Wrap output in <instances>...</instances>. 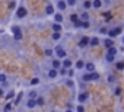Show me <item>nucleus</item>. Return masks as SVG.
Instances as JSON below:
<instances>
[{
  "label": "nucleus",
  "instance_id": "ddd939ff",
  "mask_svg": "<svg viewBox=\"0 0 124 112\" xmlns=\"http://www.w3.org/2000/svg\"><path fill=\"white\" fill-rule=\"evenodd\" d=\"M114 38H105L104 39V45H105V48H109V47H114V41H112Z\"/></svg>",
  "mask_w": 124,
  "mask_h": 112
},
{
  "label": "nucleus",
  "instance_id": "20e7f679",
  "mask_svg": "<svg viewBox=\"0 0 124 112\" xmlns=\"http://www.w3.org/2000/svg\"><path fill=\"white\" fill-rule=\"evenodd\" d=\"M79 48H86L88 45H91V38L89 36H82L80 39H79Z\"/></svg>",
  "mask_w": 124,
  "mask_h": 112
},
{
  "label": "nucleus",
  "instance_id": "f3484780",
  "mask_svg": "<svg viewBox=\"0 0 124 112\" xmlns=\"http://www.w3.org/2000/svg\"><path fill=\"white\" fill-rule=\"evenodd\" d=\"M82 80H83V82H93V80H92V73L86 71V73L82 76Z\"/></svg>",
  "mask_w": 124,
  "mask_h": 112
},
{
  "label": "nucleus",
  "instance_id": "79ce46f5",
  "mask_svg": "<svg viewBox=\"0 0 124 112\" xmlns=\"http://www.w3.org/2000/svg\"><path fill=\"white\" fill-rule=\"evenodd\" d=\"M45 55H47V57H51V55H53V49L51 48H47L45 49Z\"/></svg>",
  "mask_w": 124,
  "mask_h": 112
},
{
  "label": "nucleus",
  "instance_id": "b1692460",
  "mask_svg": "<svg viewBox=\"0 0 124 112\" xmlns=\"http://www.w3.org/2000/svg\"><path fill=\"white\" fill-rule=\"evenodd\" d=\"M51 39H53V41H60V39H61V32H53Z\"/></svg>",
  "mask_w": 124,
  "mask_h": 112
},
{
  "label": "nucleus",
  "instance_id": "a878e982",
  "mask_svg": "<svg viewBox=\"0 0 124 112\" xmlns=\"http://www.w3.org/2000/svg\"><path fill=\"white\" fill-rule=\"evenodd\" d=\"M92 3H93V9H101L102 5H104V3H102V0H93Z\"/></svg>",
  "mask_w": 124,
  "mask_h": 112
},
{
  "label": "nucleus",
  "instance_id": "423d86ee",
  "mask_svg": "<svg viewBox=\"0 0 124 112\" xmlns=\"http://www.w3.org/2000/svg\"><path fill=\"white\" fill-rule=\"evenodd\" d=\"M58 74H60V71H58L57 69H54V67H51V69L47 71L48 79H57V77H58Z\"/></svg>",
  "mask_w": 124,
  "mask_h": 112
},
{
  "label": "nucleus",
  "instance_id": "2f4dec72",
  "mask_svg": "<svg viewBox=\"0 0 124 112\" xmlns=\"http://www.w3.org/2000/svg\"><path fill=\"white\" fill-rule=\"evenodd\" d=\"M108 31H109V29H108L107 26H101V28H99V34H101V35H108Z\"/></svg>",
  "mask_w": 124,
  "mask_h": 112
},
{
  "label": "nucleus",
  "instance_id": "c756f323",
  "mask_svg": "<svg viewBox=\"0 0 124 112\" xmlns=\"http://www.w3.org/2000/svg\"><path fill=\"white\" fill-rule=\"evenodd\" d=\"M37 103H38V106H44V103H45L44 96H38V98H37Z\"/></svg>",
  "mask_w": 124,
  "mask_h": 112
},
{
  "label": "nucleus",
  "instance_id": "39448f33",
  "mask_svg": "<svg viewBox=\"0 0 124 112\" xmlns=\"http://www.w3.org/2000/svg\"><path fill=\"white\" fill-rule=\"evenodd\" d=\"M67 6H69V5H67L66 0H57V3H55V7H57L60 12H64Z\"/></svg>",
  "mask_w": 124,
  "mask_h": 112
},
{
  "label": "nucleus",
  "instance_id": "bb28decb",
  "mask_svg": "<svg viewBox=\"0 0 124 112\" xmlns=\"http://www.w3.org/2000/svg\"><path fill=\"white\" fill-rule=\"evenodd\" d=\"M13 98H15V90H9L8 95H5V99H6V100H10V99H13Z\"/></svg>",
  "mask_w": 124,
  "mask_h": 112
},
{
  "label": "nucleus",
  "instance_id": "9d476101",
  "mask_svg": "<svg viewBox=\"0 0 124 112\" xmlns=\"http://www.w3.org/2000/svg\"><path fill=\"white\" fill-rule=\"evenodd\" d=\"M51 29H53V32H63V26H61L60 22H54L51 25Z\"/></svg>",
  "mask_w": 124,
  "mask_h": 112
},
{
  "label": "nucleus",
  "instance_id": "7ed1b4c3",
  "mask_svg": "<svg viewBox=\"0 0 124 112\" xmlns=\"http://www.w3.org/2000/svg\"><path fill=\"white\" fill-rule=\"evenodd\" d=\"M121 32H123V28L121 26H115V28H111L108 31V36L109 38H117L118 35H121Z\"/></svg>",
  "mask_w": 124,
  "mask_h": 112
},
{
  "label": "nucleus",
  "instance_id": "4468645a",
  "mask_svg": "<svg viewBox=\"0 0 124 112\" xmlns=\"http://www.w3.org/2000/svg\"><path fill=\"white\" fill-rule=\"evenodd\" d=\"M75 64H73V61L70 60V58H64L63 60V67H66V69H72Z\"/></svg>",
  "mask_w": 124,
  "mask_h": 112
},
{
  "label": "nucleus",
  "instance_id": "c85d7f7f",
  "mask_svg": "<svg viewBox=\"0 0 124 112\" xmlns=\"http://www.w3.org/2000/svg\"><path fill=\"white\" fill-rule=\"evenodd\" d=\"M89 26H91L89 21H80V28H83V29H88Z\"/></svg>",
  "mask_w": 124,
  "mask_h": 112
},
{
  "label": "nucleus",
  "instance_id": "aec40b11",
  "mask_svg": "<svg viewBox=\"0 0 124 112\" xmlns=\"http://www.w3.org/2000/svg\"><path fill=\"white\" fill-rule=\"evenodd\" d=\"M80 21V16L79 15H76V13H72L70 15V22L72 23H76V22H79Z\"/></svg>",
  "mask_w": 124,
  "mask_h": 112
},
{
  "label": "nucleus",
  "instance_id": "393cba45",
  "mask_svg": "<svg viewBox=\"0 0 124 112\" xmlns=\"http://www.w3.org/2000/svg\"><path fill=\"white\" fill-rule=\"evenodd\" d=\"M9 111H13V105H12V102H8V103L3 106V112H9Z\"/></svg>",
  "mask_w": 124,
  "mask_h": 112
},
{
  "label": "nucleus",
  "instance_id": "58836bf2",
  "mask_svg": "<svg viewBox=\"0 0 124 112\" xmlns=\"http://www.w3.org/2000/svg\"><path fill=\"white\" fill-rule=\"evenodd\" d=\"M13 38H15L16 41H21V39L23 38V34H22V32H19V34H15V35H13Z\"/></svg>",
  "mask_w": 124,
  "mask_h": 112
},
{
  "label": "nucleus",
  "instance_id": "473e14b6",
  "mask_svg": "<svg viewBox=\"0 0 124 112\" xmlns=\"http://www.w3.org/2000/svg\"><path fill=\"white\" fill-rule=\"evenodd\" d=\"M39 82H41L39 77H34V79L29 82V84H31V86H37V84H39Z\"/></svg>",
  "mask_w": 124,
  "mask_h": 112
},
{
  "label": "nucleus",
  "instance_id": "f704fd0d",
  "mask_svg": "<svg viewBox=\"0 0 124 112\" xmlns=\"http://www.w3.org/2000/svg\"><path fill=\"white\" fill-rule=\"evenodd\" d=\"M99 79H101L99 73H98V71H92V80H93V82H96V80H99Z\"/></svg>",
  "mask_w": 124,
  "mask_h": 112
},
{
  "label": "nucleus",
  "instance_id": "ea45409f",
  "mask_svg": "<svg viewBox=\"0 0 124 112\" xmlns=\"http://www.w3.org/2000/svg\"><path fill=\"white\" fill-rule=\"evenodd\" d=\"M0 82H2V84H3V86L6 84V74H5V73L0 74Z\"/></svg>",
  "mask_w": 124,
  "mask_h": 112
},
{
  "label": "nucleus",
  "instance_id": "a18cd8bd",
  "mask_svg": "<svg viewBox=\"0 0 124 112\" xmlns=\"http://www.w3.org/2000/svg\"><path fill=\"white\" fill-rule=\"evenodd\" d=\"M67 76H69V77H73V76H75V70H73V69H69Z\"/></svg>",
  "mask_w": 124,
  "mask_h": 112
},
{
  "label": "nucleus",
  "instance_id": "49530a36",
  "mask_svg": "<svg viewBox=\"0 0 124 112\" xmlns=\"http://www.w3.org/2000/svg\"><path fill=\"white\" fill-rule=\"evenodd\" d=\"M76 111H78V112H83V111H85V108H83V105L80 103V105H79V106L76 108Z\"/></svg>",
  "mask_w": 124,
  "mask_h": 112
},
{
  "label": "nucleus",
  "instance_id": "72a5a7b5",
  "mask_svg": "<svg viewBox=\"0 0 124 112\" xmlns=\"http://www.w3.org/2000/svg\"><path fill=\"white\" fill-rule=\"evenodd\" d=\"M66 86H67V87H70V89H73V87H75V82L72 80V77H69V80H66Z\"/></svg>",
  "mask_w": 124,
  "mask_h": 112
},
{
  "label": "nucleus",
  "instance_id": "09e8293b",
  "mask_svg": "<svg viewBox=\"0 0 124 112\" xmlns=\"http://www.w3.org/2000/svg\"><path fill=\"white\" fill-rule=\"evenodd\" d=\"M121 44H123V45H124V36H123V39H121Z\"/></svg>",
  "mask_w": 124,
  "mask_h": 112
},
{
  "label": "nucleus",
  "instance_id": "a19ab883",
  "mask_svg": "<svg viewBox=\"0 0 124 112\" xmlns=\"http://www.w3.org/2000/svg\"><path fill=\"white\" fill-rule=\"evenodd\" d=\"M107 80H108V83H114L115 82V76L114 74H108V79Z\"/></svg>",
  "mask_w": 124,
  "mask_h": 112
},
{
  "label": "nucleus",
  "instance_id": "cd10ccee",
  "mask_svg": "<svg viewBox=\"0 0 124 112\" xmlns=\"http://www.w3.org/2000/svg\"><path fill=\"white\" fill-rule=\"evenodd\" d=\"M80 21H89V13H88V10L82 12V15H80Z\"/></svg>",
  "mask_w": 124,
  "mask_h": 112
},
{
  "label": "nucleus",
  "instance_id": "dca6fc26",
  "mask_svg": "<svg viewBox=\"0 0 124 112\" xmlns=\"http://www.w3.org/2000/svg\"><path fill=\"white\" fill-rule=\"evenodd\" d=\"M85 70H86V71H89V73H92V71H96V70H95V64H93V63H86V66H85Z\"/></svg>",
  "mask_w": 124,
  "mask_h": 112
},
{
  "label": "nucleus",
  "instance_id": "c03bdc74",
  "mask_svg": "<svg viewBox=\"0 0 124 112\" xmlns=\"http://www.w3.org/2000/svg\"><path fill=\"white\" fill-rule=\"evenodd\" d=\"M66 2H67V5H69V6H75L78 0H66Z\"/></svg>",
  "mask_w": 124,
  "mask_h": 112
},
{
  "label": "nucleus",
  "instance_id": "0eeeda50",
  "mask_svg": "<svg viewBox=\"0 0 124 112\" xmlns=\"http://www.w3.org/2000/svg\"><path fill=\"white\" fill-rule=\"evenodd\" d=\"M51 67H54V69H57V70H60L61 67H63V61H61V58H54L53 61H51Z\"/></svg>",
  "mask_w": 124,
  "mask_h": 112
},
{
  "label": "nucleus",
  "instance_id": "f8f14e48",
  "mask_svg": "<svg viewBox=\"0 0 124 112\" xmlns=\"http://www.w3.org/2000/svg\"><path fill=\"white\" fill-rule=\"evenodd\" d=\"M85 66H86V63H85L83 60H78V61L75 63V69H76V70H82V69H85Z\"/></svg>",
  "mask_w": 124,
  "mask_h": 112
},
{
  "label": "nucleus",
  "instance_id": "9b49d317",
  "mask_svg": "<svg viewBox=\"0 0 124 112\" xmlns=\"http://www.w3.org/2000/svg\"><path fill=\"white\" fill-rule=\"evenodd\" d=\"M54 21H55V22H60V23H63V21H64V16H63V13H61L60 10H58L57 13H54Z\"/></svg>",
  "mask_w": 124,
  "mask_h": 112
},
{
  "label": "nucleus",
  "instance_id": "a211bd4d",
  "mask_svg": "<svg viewBox=\"0 0 124 112\" xmlns=\"http://www.w3.org/2000/svg\"><path fill=\"white\" fill-rule=\"evenodd\" d=\"M92 7H93V3L91 2V0H85V2H83V9L85 10H89Z\"/></svg>",
  "mask_w": 124,
  "mask_h": 112
},
{
  "label": "nucleus",
  "instance_id": "37998d69",
  "mask_svg": "<svg viewBox=\"0 0 124 112\" xmlns=\"http://www.w3.org/2000/svg\"><path fill=\"white\" fill-rule=\"evenodd\" d=\"M114 95H115V96H120V95H121V89H120V87H115V89H114Z\"/></svg>",
  "mask_w": 124,
  "mask_h": 112
},
{
  "label": "nucleus",
  "instance_id": "2eb2a0df",
  "mask_svg": "<svg viewBox=\"0 0 124 112\" xmlns=\"http://www.w3.org/2000/svg\"><path fill=\"white\" fill-rule=\"evenodd\" d=\"M45 13H47V16H48V15H54V6L48 3V5L45 6Z\"/></svg>",
  "mask_w": 124,
  "mask_h": 112
},
{
  "label": "nucleus",
  "instance_id": "f257e3e1",
  "mask_svg": "<svg viewBox=\"0 0 124 112\" xmlns=\"http://www.w3.org/2000/svg\"><path fill=\"white\" fill-rule=\"evenodd\" d=\"M54 52H55L57 57H58V58H61V60L67 58V52H66V49L61 47V45H57V47L54 48Z\"/></svg>",
  "mask_w": 124,
  "mask_h": 112
},
{
  "label": "nucleus",
  "instance_id": "4be33fe9",
  "mask_svg": "<svg viewBox=\"0 0 124 112\" xmlns=\"http://www.w3.org/2000/svg\"><path fill=\"white\" fill-rule=\"evenodd\" d=\"M99 42H101V41H99L98 36H92V38H91V45H92V47H98Z\"/></svg>",
  "mask_w": 124,
  "mask_h": 112
},
{
  "label": "nucleus",
  "instance_id": "5701e85b",
  "mask_svg": "<svg viewBox=\"0 0 124 112\" xmlns=\"http://www.w3.org/2000/svg\"><path fill=\"white\" fill-rule=\"evenodd\" d=\"M107 52L108 54H112V55H117L118 54V48L117 47H109V48H107Z\"/></svg>",
  "mask_w": 124,
  "mask_h": 112
},
{
  "label": "nucleus",
  "instance_id": "6e6552de",
  "mask_svg": "<svg viewBox=\"0 0 124 112\" xmlns=\"http://www.w3.org/2000/svg\"><path fill=\"white\" fill-rule=\"evenodd\" d=\"M88 99H89V93H88V92H80V93L78 95V102H80V103L86 102Z\"/></svg>",
  "mask_w": 124,
  "mask_h": 112
},
{
  "label": "nucleus",
  "instance_id": "7c9ffc66",
  "mask_svg": "<svg viewBox=\"0 0 124 112\" xmlns=\"http://www.w3.org/2000/svg\"><path fill=\"white\" fill-rule=\"evenodd\" d=\"M115 67H117V70L123 71V70H124V61H117V63H115Z\"/></svg>",
  "mask_w": 124,
  "mask_h": 112
},
{
  "label": "nucleus",
  "instance_id": "6ab92c4d",
  "mask_svg": "<svg viewBox=\"0 0 124 112\" xmlns=\"http://www.w3.org/2000/svg\"><path fill=\"white\" fill-rule=\"evenodd\" d=\"M105 61H107V63H114V61H115V55L107 52V55H105Z\"/></svg>",
  "mask_w": 124,
  "mask_h": 112
},
{
  "label": "nucleus",
  "instance_id": "e433bc0d",
  "mask_svg": "<svg viewBox=\"0 0 124 112\" xmlns=\"http://www.w3.org/2000/svg\"><path fill=\"white\" fill-rule=\"evenodd\" d=\"M28 96H29V98H34V99H37V98H38V92H37V90H31Z\"/></svg>",
  "mask_w": 124,
  "mask_h": 112
},
{
  "label": "nucleus",
  "instance_id": "c9c22d12",
  "mask_svg": "<svg viewBox=\"0 0 124 112\" xmlns=\"http://www.w3.org/2000/svg\"><path fill=\"white\" fill-rule=\"evenodd\" d=\"M9 9L10 10H16L18 7H16V2H15V0H12V2L9 3Z\"/></svg>",
  "mask_w": 124,
  "mask_h": 112
},
{
  "label": "nucleus",
  "instance_id": "4c0bfd02",
  "mask_svg": "<svg viewBox=\"0 0 124 112\" xmlns=\"http://www.w3.org/2000/svg\"><path fill=\"white\" fill-rule=\"evenodd\" d=\"M22 96H23V92H21V93L18 95V98H16V100H15V105H19V103H21V100H22Z\"/></svg>",
  "mask_w": 124,
  "mask_h": 112
},
{
  "label": "nucleus",
  "instance_id": "412c9836",
  "mask_svg": "<svg viewBox=\"0 0 124 112\" xmlns=\"http://www.w3.org/2000/svg\"><path fill=\"white\" fill-rule=\"evenodd\" d=\"M10 29H12V34H13V35H15V34L22 32V28H21L19 25H12V28H10Z\"/></svg>",
  "mask_w": 124,
  "mask_h": 112
},
{
  "label": "nucleus",
  "instance_id": "1a4fd4ad",
  "mask_svg": "<svg viewBox=\"0 0 124 112\" xmlns=\"http://www.w3.org/2000/svg\"><path fill=\"white\" fill-rule=\"evenodd\" d=\"M35 106H38L37 99H34V98H28V100H26V108H28V109H34Z\"/></svg>",
  "mask_w": 124,
  "mask_h": 112
},
{
  "label": "nucleus",
  "instance_id": "f03ea898",
  "mask_svg": "<svg viewBox=\"0 0 124 112\" xmlns=\"http://www.w3.org/2000/svg\"><path fill=\"white\" fill-rule=\"evenodd\" d=\"M26 16H28V9H26L23 5L18 6V9H16V18H18V19H23V18H26Z\"/></svg>",
  "mask_w": 124,
  "mask_h": 112
},
{
  "label": "nucleus",
  "instance_id": "de8ad7c7",
  "mask_svg": "<svg viewBox=\"0 0 124 112\" xmlns=\"http://www.w3.org/2000/svg\"><path fill=\"white\" fill-rule=\"evenodd\" d=\"M104 16H105V18H107V19H109V18H111V13H109V12H107V13H105V15H104Z\"/></svg>",
  "mask_w": 124,
  "mask_h": 112
}]
</instances>
